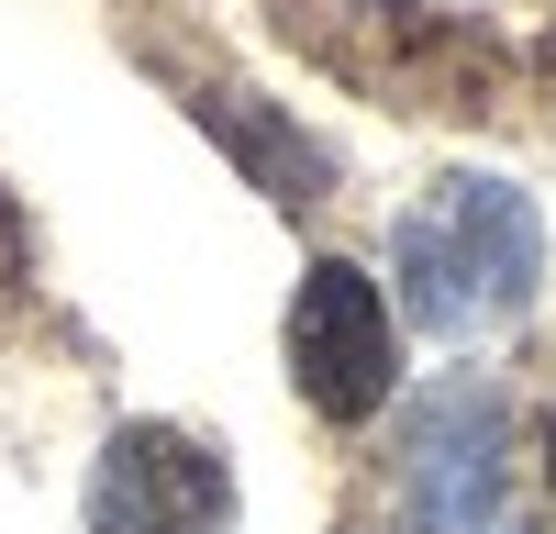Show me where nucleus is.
<instances>
[{
	"label": "nucleus",
	"instance_id": "nucleus-5",
	"mask_svg": "<svg viewBox=\"0 0 556 534\" xmlns=\"http://www.w3.org/2000/svg\"><path fill=\"white\" fill-rule=\"evenodd\" d=\"M545 490H556V412H545Z\"/></svg>",
	"mask_w": 556,
	"mask_h": 534
},
{
	"label": "nucleus",
	"instance_id": "nucleus-2",
	"mask_svg": "<svg viewBox=\"0 0 556 534\" xmlns=\"http://www.w3.org/2000/svg\"><path fill=\"white\" fill-rule=\"evenodd\" d=\"M290 390L312 400L323 423L390 412V390H401V323H390V290L367 279L356 256H312L301 267V290H290Z\"/></svg>",
	"mask_w": 556,
	"mask_h": 534
},
{
	"label": "nucleus",
	"instance_id": "nucleus-1",
	"mask_svg": "<svg viewBox=\"0 0 556 534\" xmlns=\"http://www.w3.org/2000/svg\"><path fill=\"white\" fill-rule=\"evenodd\" d=\"M390 279H401V312H412L424 334H445V345L501 334V323H523V312H534L545 223H534V201L513 190V178L456 167V178H434V190L401 212Z\"/></svg>",
	"mask_w": 556,
	"mask_h": 534
},
{
	"label": "nucleus",
	"instance_id": "nucleus-3",
	"mask_svg": "<svg viewBox=\"0 0 556 534\" xmlns=\"http://www.w3.org/2000/svg\"><path fill=\"white\" fill-rule=\"evenodd\" d=\"M501 479H513V423H501L490 379H445L412 400L401 423V512L412 534H479L501 512Z\"/></svg>",
	"mask_w": 556,
	"mask_h": 534
},
{
	"label": "nucleus",
	"instance_id": "nucleus-4",
	"mask_svg": "<svg viewBox=\"0 0 556 534\" xmlns=\"http://www.w3.org/2000/svg\"><path fill=\"white\" fill-rule=\"evenodd\" d=\"M89 534H235V468L178 423H123L89 468Z\"/></svg>",
	"mask_w": 556,
	"mask_h": 534
}]
</instances>
